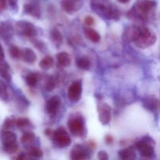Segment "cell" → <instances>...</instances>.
Here are the masks:
<instances>
[{
  "label": "cell",
  "instance_id": "obj_1",
  "mask_svg": "<svg viewBox=\"0 0 160 160\" xmlns=\"http://www.w3.org/2000/svg\"><path fill=\"white\" fill-rule=\"evenodd\" d=\"M92 9L99 17L107 20H118L120 12L109 0H92Z\"/></svg>",
  "mask_w": 160,
  "mask_h": 160
},
{
  "label": "cell",
  "instance_id": "obj_2",
  "mask_svg": "<svg viewBox=\"0 0 160 160\" xmlns=\"http://www.w3.org/2000/svg\"><path fill=\"white\" fill-rule=\"evenodd\" d=\"M156 2L152 0H141L135 5L133 9L130 11V13L137 16L142 20H148L150 14L156 8Z\"/></svg>",
  "mask_w": 160,
  "mask_h": 160
},
{
  "label": "cell",
  "instance_id": "obj_3",
  "mask_svg": "<svg viewBox=\"0 0 160 160\" xmlns=\"http://www.w3.org/2000/svg\"><path fill=\"white\" fill-rule=\"evenodd\" d=\"M156 34L153 31L147 27H140V33L134 43L138 47L141 48H146L151 45H154L156 42Z\"/></svg>",
  "mask_w": 160,
  "mask_h": 160
},
{
  "label": "cell",
  "instance_id": "obj_4",
  "mask_svg": "<svg viewBox=\"0 0 160 160\" xmlns=\"http://www.w3.org/2000/svg\"><path fill=\"white\" fill-rule=\"evenodd\" d=\"M154 140L148 136H145L135 144V148L143 157L152 158L155 155Z\"/></svg>",
  "mask_w": 160,
  "mask_h": 160
},
{
  "label": "cell",
  "instance_id": "obj_5",
  "mask_svg": "<svg viewBox=\"0 0 160 160\" xmlns=\"http://www.w3.org/2000/svg\"><path fill=\"white\" fill-rule=\"evenodd\" d=\"M51 138L56 146L59 148H66V147L70 146L71 144V138L70 135L67 132V131L62 128H59L53 131Z\"/></svg>",
  "mask_w": 160,
  "mask_h": 160
},
{
  "label": "cell",
  "instance_id": "obj_6",
  "mask_svg": "<svg viewBox=\"0 0 160 160\" xmlns=\"http://www.w3.org/2000/svg\"><path fill=\"white\" fill-rule=\"evenodd\" d=\"M15 30L19 34L25 37L32 38L38 34L37 28L33 23L27 20H20L15 25Z\"/></svg>",
  "mask_w": 160,
  "mask_h": 160
},
{
  "label": "cell",
  "instance_id": "obj_7",
  "mask_svg": "<svg viewBox=\"0 0 160 160\" xmlns=\"http://www.w3.org/2000/svg\"><path fill=\"white\" fill-rule=\"evenodd\" d=\"M84 6L83 0H62L61 7L66 12L73 14V12H78Z\"/></svg>",
  "mask_w": 160,
  "mask_h": 160
},
{
  "label": "cell",
  "instance_id": "obj_8",
  "mask_svg": "<svg viewBox=\"0 0 160 160\" xmlns=\"http://www.w3.org/2000/svg\"><path fill=\"white\" fill-rule=\"evenodd\" d=\"M68 128L75 136H81L84 131V123L81 117H74L68 121Z\"/></svg>",
  "mask_w": 160,
  "mask_h": 160
},
{
  "label": "cell",
  "instance_id": "obj_9",
  "mask_svg": "<svg viewBox=\"0 0 160 160\" xmlns=\"http://www.w3.org/2000/svg\"><path fill=\"white\" fill-rule=\"evenodd\" d=\"M82 95V85L81 81H74L69 87L67 92V97L73 102L79 101Z\"/></svg>",
  "mask_w": 160,
  "mask_h": 160
},
{
  "label": "cell",
  "instance_id": "obj_10",
  "mask_svg": "<svg viewBox=\"0 0 160 160\" xmlns=\"http://www.w3.org/2000/svg\"><path fill=\"white\" fill-rule=\"evenodd\" d=\"M98 119L102 124H109L111 120V108L107 103H99L98 105Z\"/></svg>",
  "mask_w": 160,
  "mask_h": 160
},
{
  "label": "cell",
  "instance_id": "obj_11",
  "mask_svg": "<svg viewBox=\"0 0 160 160\" xmlns=\"http://www.w3.org/2000/svg\"><path fill=\"white\" fill-rule=\"evenodd\" d=\"M70 158L74 160H81L89 159V148L87 146L77 145L73 147L70 152Z\"/></svg>",
  "mask_w": 160,
  "mask_h": 160
},
{
  "label": "cell",
  "instance_id": "obj_12",
  "mask_svg": "<svg viewBox=\"0 0 160 160\" xmlns=\"http://www.w3.org/2000/svg\"><path fill=\"white\" fill-rule=\"evenodd\" d=\"M61 104H62V100L61 98L58 95H55V96L52 97L50 99L48 100L46 103V111L50 116L54 117L56 115L58 112V109L60 107Z\"/></svg>",
  "mask_w": 160,
  "mask_h": 160
},
{
  "label": "cell",
  "instance_id": "obj_13",
  "mask_svg": "<svg viewBox=\"0 0 160 160\" xmlns=\"http://www.w3.org/2000/svg\"><path fill=\"white\" fill-rule=\"evenodd\" d=\"M13 35V28L9 22H1L0 23V37L8 41Z\"/></svg>",
  "mask_w": 160,
  "mask_h": 160
},
{
  "label": "cell",
  "instance_id": "obj_14",
  "mask_svg": "<svg viewBox=\"0 0 160 160\" xmlns=\"http://www.w3.org/2000/svg\"><path fill=\"white\" fill-rule=\"evenodd\" d=\"M0 141L3 146L17 142V135L12 131L3 130L0 134Z\"/></svg>",
  "mask_w": 160,
  "mask_h": 160
},
{
  "label": "cell",
  "instance_id": "obj_15",
  "mask_svg": "<svg viewBox=\"0 0 160 160\" xmlns=\"http://www.w3.org/2000/svg\"><path fill=\"white\" fill-rule=\"evenodd\" d=\"M139 33H140V27L131 26L125 31L123 38L128 42H134V41L138 37Z\"/></svg>",
  "mask_w": 160,
  "mask_h": 160
},
{
  "label": "cell",
  "instance_id": "obj_16",
  "mask_svg": "<svg viewBox=\"0 0 160 160\" xmlns=\"http://www.w3.org/2000/svg\"><path fill=\"white\" fill-rule=\"evenodd\" d=\"M23 12L28 15L32 16L33 17L35 18H40L41 15V9L38 6L35 4H25L23 6Z\"/></svg>",
  "mask_w": 160,
  "mask_h": 160
},
{
  "label": "cell",
  "instance_id": "obj_17",
  "mask_svg": "<svg viewBox=\"0 0 160 160\" xmlns=\"http://www.w3.org/2000/svg\"><path fill=\"white\" fill-rule=\"evenodd\" d=\"M84 32L86 38H87L88 39H89L91 42H95V43H98V42H99V41L101 40V36H100V34H98L95 30H94L93 28H84Z\"/></svg>",
  "mask_w": 160,
  "mask_h": 160
},
{
  "label": "cell",
  "instance_id": "obj_18",
  "mask_svg": "<svg viewBox=\"0 0 160 160\" xmlns=\"http://www.w3.org/2000/svg\"><path fill=\"white\" fill-rule=\"evenodd\" d=\"M119 157L123 160H133L136 158V153L134 148H127L120 150L118 152Z\"/></svg>",
  "mask_w": 160,
  "mask_h": 160
},
{
  "label": "cell",
  "instance_id": "obj_19",
  "mask_svg": "<svg viewBox=\"0 0 160 160\" xmlns=\"http://www.w3.org/2000/svg\"><path fill=\"white\" fill-rule=\"evenodd\" d=\"M22 59L27 63L32 64L37 59V56H36L35 52L32 49H31V48H25L24 50H23Z\"/></svg>",
  "mask_w": 160,
  "mask_h": 160
},
{
  "label": "cell",
  "instance_id": "obj_20",
  "mask_svg": "<svg viewBox=\"0 0 160 160\" xmlns=\"http://www.w3.org/2000/svg\"><path fill=\"white\" fill-rule=\"evenodd\" d=\"M56 59H57L58 63L61 66V67H67L70 65L71 62V58L70 56L67 52H62L58 53L56 56Z\"/></svg>",
  "mask_w": 160,
  "mask_h": 160
},
{
  "label": "cell",
  "instance_id": "obj_21",
  "mask_svg": "<svg viewBox=\"0 0 160 160\" xmlns=\"http://www.w3.org/2000/svg\"><path fill=\"white\" fill-rule=\"evenodd\" d=\"M0 76L6 81L11 80V74L9 72V66L4 61H0Z\"/></svg>",
  "mask_w": 160,
  "mask_h": 160
},
{
  "label": "cell",
  "instance_id": "obj_22",
  "mask_svg": "<svg viewBox=\"0 0 160 160\" xmlns=\"http://www.w3.org/2000/svg\"><path fill=\"white\" fill-rule=\"evenodd\" d=\"M54 64V59L51 56H45L39 62V67L44 70H48L52 68Z\"/></svg>",
  "mask_w": 160,
  "mask_h": 160
},
{
  "label": "cell",
  "instance_id": "obj_23",
  "mask_svg": "<svg viewBox=\"0 0 160 160\" xmlns=\"http://www.w3.org/2000/svg\"><path fill=\"white\" fill-rule=\"evenodd\" d=\"M34 139H35V135H34V133L31 132V131H27L22 135L20 142L23 145H30L34 142Z\"/></svg>",
  "mask_w": 160,
  "mask_h": 160
},
{
  "label": "cell",
  "instance_id": "obj_24",
  "mask_svg": "<svg viewBox=\"0 0 160 160\" xmlns=\"http://www.w3.org/2000/svg\"><path fill=\"white\" fill-rule=\"evenodd\" d=\"M77 66L81 70H88L91 67L90 60L87 57H80L77 59Z\"/></svg>",
  "mask_w": 160,
  "mask_h": 160
},
{
  "label": "cell",
  "instance_id": "obj_25",
  "mask_svg": "<svg viewBox=\"0 0 160 160\" xmlns=\"http://www.w3.org/2000/svg\"><path fill=\"white\" fill-rule=\"evenodd\" d=\"M31 125V121L28 118H20L16 120V126L20 130L28 129Z\"/></svg>",
  "mask_w": 160,
  "mask_h": 160
},
{
  "label": "cell",
  "instance_id": "obj_26",
  "mask_svg": "<svg viewBox=\"0 0 160 160\" xmlns=\"http://www.w3.org/2000/svg\"><path fill=\"white\" fill-rule=\"evenodd\" d=\"M28 154L34 158H42L43 156V152L42 151L41 148H38V147L31 146L28 147Z\"/></svg>",
  "mask_w": 160,
  "mask_h": 160
},
{
  "label": "cell",
  "instance_id": "obj_27",
  "mask_svg": "<svg viewBox=\"0 0 160 160\" xmlns=\"http://www.w3.org/2000/svg\"><path fill=\"white\" fill-rule=\"evenodd\" d=\"M9 52L10 56L13 58V59H20V58H22L23 50H20L17 45H11L9 49Z\"/></svg>",
  "mask_w": 160,
  "mask_h": 160
},
{
  "label": "cell",
  "instance_id": "obj_28",
  "mask_svg": "<svg viewBox=\"0 0 160 160\" xmlns=\"http://www.w3.org/2000/svg\"><path fill=\"white\" fill-rule=\"evenodd\" d=\"M38 76L34 73H31L26 77V83L30 87H34L38 81Z\"/></svg>",
  "mask_w": 160,
  "mask_h": 160
},
{
  "label": "cell",
  "instance_id": "obj_29",
  "mask_svg": "<svg viewBox=\"0 0 160 160\" xmlns=\"http://www.w3.org/2000/svg\"><path fill=\"white\" fill-rule=\"evenodd\" d=\"M51 38L56 45H60L62 43V36L59 30L53 29L51 31Z\"/></svg>",
  "mask_w": 160,
  "mask_h": 160
},
{
  "label": "cell",
  "instance_id": "obj_30",
  "mask_svg": "<svg viewBox=\"0 0 160 160\" xmlns=\"http://www.w3.org/2000/svg\"><path fill=\"white\" fill-rule=\"evenodd\" d=\"M157 100L154 98H148L147 99L145 100L144 102V106L146 108H148V109H151V110H154L155 109H156L157 107Z\"/></svg>",
  "mask_w": 160,
  "mask_h": 160
},
{
  "label": "cell",
  "instance_id": "obj_31",
  "mask_svg": "<svg viewBox=\"0 0 160 160\" xmlns=\"http://www.w3.org/2000/svg\"><path fill=\"white\" fill-rule=\"evenodd\" d=\"M8 96H9V94H8L7 87H6V84L0 80V98L6 101L8 98Z\"/></svg>",
  "mask_w": 160,
  "mask_h": 160
},
{
  "label": "cell",
  "instance_id": "obj_32",
  "mask_svg": "<svg viewBox=\"0 0 160 160\" xmlns=\"http://www.w3.org/2000/svg\"><path fill=\"white\" fill-rule=\"evenodd\" d=\"M18 144L16 142V143L11 144V145H5L3 146V150H4L6 152L9 153V154H13V153L17 152V150H18Z\"/></svg>",
  "mask_w": 160,
  "mask_h": 160
},
{
  "label": "cell",
  "instance_id": "obj_33",
  "mask_svg": "<svg viewBox=\"0 0 160 160\" xmlns=\"http://www.w3.org/2000/svg\"><path fill=\"white\" fill-rule=\"evenodd\" d=\"M56 86V82L55 78H48V80L47 81L46 84H45V90L48 91V92H52V90H54Z\"/></svg>",
  "mask_w": 160,
  "mask_h": 160
},
{
  "label": "cell",
  "instance_id": "obj_34",
  "mask_svg": "<svg viewBox=\"0 0 160 160\" xmlns=\"http://www.w3.org/2000/svg\"><path fill=\"white\" fill-rule=\"evenodd\" d=\"M14 125H16V120L14 119L10 118V117H8L5 120L3 128H4V130H9L10 128H13Z\"/></svg>",
  "mask_w": 160,
  "mask_h": 160
},
{
  "label": "cell",
  "instance_id": "obj_35",
  "mask_svg": "<svg viewBox=\"0 0 160 160\" xmlns=\"http://www.w3.org/2000/svg\"><path fill=\"white\" fill-rule=\"evenodd\" d=\"M33 42H34V46H35L36 48H38L39 50H41V51H43L44 48H45V44H44L43 42H42V41H38V40L34 41V40H33Z\"/></svg>",
  "mask_w": 160,
  "mask_h": 160
},
{
  "label": "cell",
  "instance_id": "obj_36",
  "mask_svg": "<svg viewBox=\"0 0 160 160\" xmlns=\"http://www.w3.org/2000/svg\"><path fill=\"white\" fill-rule=\"evenodd\" d=\"M84 23H85L87 26H92V25L95 23V19L92 17H91V16H88V17H86L85 18H84Z\"/></svg>",
  "mask_w": 160,
  "mask_h": 160
},
{
  "label": "cell",
  "instance_id": "obj_37",
  "mask_svg": "<svg viewBox=\"0 0 160 160\" xmlns=\"http://www.w3.org/2000/svg\"><path fill=\"white\" fill-rule=\"evenodd\" d=\"M98 158L101 160H107L109 159V156L105 151H100L98 153Z\"/></svg>",
  "mask_w": 160,
  "mask_h": 160
},
{
  "label": "cell",
  "instance_id": "obj_38",
  "mask_svg": "<svg viewBox=\"0 0 160 160\" xmlns=\"http://www.w3.org/2000/svg\"><path fill=\"white\" fill-rule=\"evenodd\" d=\"M7 0H0V12H2L4 9H6L7 8Z\"/></svg>",
  "mask_w": 160,
  "mask_h": 160
},
{
  "label": "cell",
  "instance_id": "obj_39",
  "mask_svg": "<svg viewBox=\"0 0 160 160\" xmlns=\"http://www.w3.org/2000/svg\"><path fill=\"white\" fill-rule=\"evenodd\" d=\"M5 58V52L3 48L2 47L1 44H0V61H2Z\"/></svg>",
  "mask_w": 160,
  "mask_h": 160
},
{
  "label": "cell",
  "instance_id": "obj_40",
  "mask_svg": "<svg viewBox=\"0 0 160 160\" xmlns=\"http://www.w3.org/2000/svg\"><path fill=\"white\" fill-rule=\"evenodd\" d=\"M105 141L107 144H112V142H113V138H112V136L107 135L106 138H105Z\"/></svg>",
  "mask_w": 160,
  "mask_h": 160
},
{
  "label": "cell",
  "instance_id": "obj_41",
  "mask_svg": "<svg viewBox=\"0 0 160 160\" xmlns=\"http://www.w3.org/2000/svg\"><path fill=\"white\" fill-rule=\"evenodd\" d=\"M86 146H87L88 148H92V149H94V148H95V144L93 142H91V141H90V142H89L86 145Z\"/></svg>",
  "mask_w": 160,
  "mask_h": 160
},
{
  "label": "cell",
  "instance_id": "obj_42",
  "mask_svg": "<svg viewBox=\"0 0 160 160\" xmlns=\"http://www.w3.org/2000/svg\"><path fill=\"white\" fill-rule=\"evenodd\" d=\"M17 1L18 0H7V2L8 5H9V6H14L17 3Z\"/></svg>",
  "mask_w": 160,
  "mask_h": 160
},
{
  "label": "cell",
  "instance_id": "obj_43",
  "mask_svg": "<svg viewBox=\"0 0 160 160\" xmlns=\"http://www.w3.org/2000/svg\"><path fill=\"white\" fill-rule=\"evenodd\" d=\"M27 156H26V155L25 154H23V153H21V154H20L19 155V156H17V157L15 158V159H27Z\"/></svg>",
  "mask_w": 160,
  "mask_h": 160
},
{
  "label": "cell",
  "instance_id": "obj_44",
  "mask_svg": "<svg viewBox=\"0 0 160 160\" xmlns=\"http://www.w3.org/2000/svg\"><path fill=\"white\" fill-rule=\"evenodd\" d=\"M117 1L120 3H128L129 2L130 0H117Z\"/></svg>",
  "mask_w": 160,
  "mask_h": 160
}]
</instances>
